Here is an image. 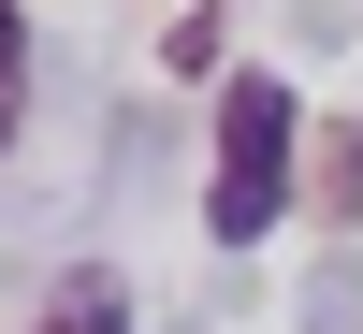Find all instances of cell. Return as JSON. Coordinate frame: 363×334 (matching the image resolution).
Here are the masks:
<instances>
[{
	"label": "cell",
	"mask_w": 363,
	"mask_h": 334,
	"mask_svg": "<svg viewBox=\"0 0 363 334\" xmlns=\"http://www.w3.org/2000/svg\"><path fill=\"white\" fill-rule=\"evenodd\" d=\"M291 145H306V102L277 73H233L218 87V174H203V233L218 247H262L291 204Z\"/></svg>",
	"instance_id": "6da1fadb"
},
{
	"label": "cell",
	"mask_w": 363,
	"mask_h": 334,
	"mask_svg": "<svg viewBox=\"0 0 363 334\" xmlns=\"http://www.w3.org/2000/svg\"><path fill=\"white\" fill-rule=\"evenodd\" d=\"M29 73V29H15V0H0V87H15Z\"/></svg>",
	"instance_id": "3957f363"
},
{
	"label": "cell",
	"mask_w": 363,
	"mask_h": 334,
	"mask_svg": "<svg viewBox=\"0 0 363 334\" xmlns=\"http://www.w3.org/2000/svg\"><path fill=\"white\" fill-rule=\"evenodd\" d=\"M29 334H131V291H116V277H87V291H58Z\"/></svg>",
	"instance_id": "7a4b0ae2"
},
{
	"label": "cell",
	"mask_w": 363,
	"mask_h": 334,
	"mask_svg": "<svg viewBox=\"0 0 363 334\" xmlns=\"http://www.w3.org/2000/svg\"><path fill=\"white\" fill-rule=\"evenodd\" d=\"M0 145H15V87H0Z\"/></svg>",
	"instance_id": "277c9868"
}]
</instances>
